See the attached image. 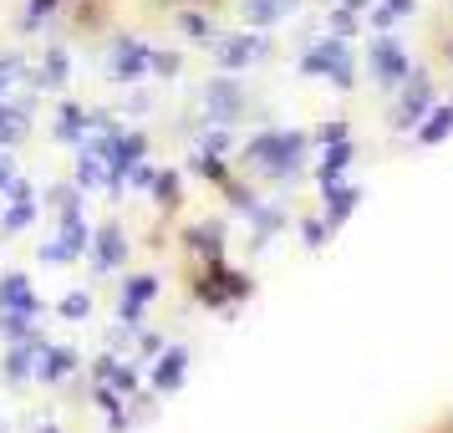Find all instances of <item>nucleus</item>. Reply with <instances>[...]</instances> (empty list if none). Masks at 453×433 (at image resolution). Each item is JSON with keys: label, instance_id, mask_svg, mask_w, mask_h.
Returning a JSON list of instances; mask_svg holds the SVG:
<instances>
[{"label": "nucleus", "instance_id": "nucleus-1", "mask_svg": "<svg viewBox=\"0 0 453 433\" xmlns=\"http://www.w3.org/2000/svg\"><path fill=\"white\" fill-rule=\"evenodd\" d=\"M311 143H316V138L301 133V128H260V133L240 148V164L255 168L270 184H296V179L306 174Z\"/></svg>", "mask_w": 453, "mask_h": 433}, {"label": "nucleus", "instance_id": "nucleus-2", "mask_svg": "<svg viewBox=\"0 0 453 433\" xmlns=\"http://www.w3.org/2000/svg\"><path fill=\"white\" fill-rule=\"evenodd\" d=\"M296 72L311 77V82L336 87V92H351V87H357V51H351L347 36H336V31H331V36H321V42H311L306 51H301Z\"/></svg>", "mask_w": 453, "mask_h": 433}, {"label": "nucleus", "instance_id": "nucleus-3", "mask_svg": "<svg viewBox=\"0 0 453 433\" xmlns=\"http://www.w3.org/2000/svg\"><path fill=\"white\" fill-rule=\"evenodd\" d=\"M188 296L204 311H229V306H240V301L255 296V275H250V270H234L225 255H219V260H204V266H199Z\"/></svg>", "mask_w": 453, "mask_h": 433}, {"label": "nucleus", "instance_id": "nucleus-4", "mask_svg": "<svg viewBox=\"0 0 453 433\" xmlns=\"http://www.w3.org/2000/svg\"><path fill=\"white\" fill-rule=\"evenodd\" d=\"M57 214H62V235H57V240H46V245H36V260H42V266H72L77 255L92 250V235H97V229L87 225L82 199H77V205H66V209H57Z\"/></svg>", "mask_w": 453, "mask_h": 433}, {"label": "nucleus", "instance_id": "nucleus-5", "mask_svg": "<svg viewBox=\"0 0 453 433\" xmlns=\"http://www.w3.org/2000/svg\"><path fill=\"white\" fill-rule=\"evenodd\" d=\"M433 103H438V87H433V77L412 66V77L397 87V103H392V112H388V128H392V133H412V128L433 112Z\"/></svg>", "mask_w": 453, "mask_h": 433}, {"label": "nucleus", "instance_id": "nucleus-6", "mask_svg": "<svg viewBox=\"0 0 453 433\" xmlns=\"http://www.w3.org/2000/svg\"><path fill=\"white\" fill-rule=\"evenodd\" d=\"M367 77L372 87H382V92H397V87L412 77V57L403 51V42L397 36H388V31H377L367 46Z\"/></svg>", "mask_w": 453, "mask_h": 433}, {"label": "nucleus", "instance_id": "nucleus-7", "mask_svg": "<svg viewBox=\"0 0 453 433\" xmlns=\"http://www.w3.org/2000/svg\"><path fill=\"white\" fill-rule=\"evenodd\" d=\"M153 77V46L138 36H112L107 42V82L118 87H138Z\"/></svg>", "mask_w": 453, "mask_h": 433}, {"label": "nucleus", "instance_id": "nucleus-8", "mask_svg": "<svg viewBox=\"0 0 453 433\" xmlns=\"http://www.w3.org/2000/svg\"><path fill=\"white\" fill-rule=\"evenodd\" d=\"M199 103H204V123H219V128H234L240 118H245V87H240V77H209L204 87H199Z\"/></svg>", "mask_w": 453, "mask_h": 433}, {"label": "nucleus", "instance_id": "nucleus-9", "mask_svg": "<svg viewBox=\"0 0 453 433\" xmlns=\"http://www.w3.org/2000/svg\"><path fill=\"white\" fill-rule=\"evenodd\" d=\"M158 290H164V281H158V275H148V270L127 275L123 286H118V327L138 336V331H143V311L158 301Z\"/></svg>", "mask_w": 453, "mask_h": 433}, {"label": "nucleus", "instance_id": "nucleus-10", "mask_svg": "<svg viewBox=\"0 0 453 433\" xmlns=\"http://www.w3.org/2000/svg\"><path fill=\"white\" fill-rule=\"evenodd\" d=\"M42 352H46V331L36 336H21V342H5V357H0V377L11 383V388H26L36 367H42Z\"/></svg>", "mask_w": 453, "mask_h": 433}, {"label": "nucleus", "instance_id": "nucleus-11", "mask_svg": "<svg viewBox=\"0 0 453 433\" xmlns=\"http://www.w3.org/2000/svg\"><path fill=\"white\" fill-rule=\"evenodd\" d=\"M265 51H270V36H260V31H234V36H219L214 42V62H219V72H245Z\"/></svg>", "mask_w": 453, "mask_h": 433}, {"label": "nucleus", "instance_id": "nucleus-12", "mask_svg": "<svg viewBox=\"0 0 453 433\" xmlns=\"http://www.w3.org/2000/svg\"><path fill=\"white\" fill-rule=\"evenodd\" d=\"M188 347H179V342H168L153 362H148V388L158 392V398H168V392H179L188 383Z\"/></svg>", "mask_w": 453, "mask_h": 433}, {"label": "nucleus", "instance_id": "nucleus-13", "mask_svg": "<svg viewBox=\"0 0 453 433\" xmlns=\"http://www.w3.org/2000/svg\"><path fill=\"white\" fill-rule=\"evenodd\" d=\"M97 123H103V112H97V107L77 103V97H62L57 123H51V138H57V143H87V138L97 133Z\"/></svg>", "mask_w": 453, "mask_h": 433}, {"label": "nucleus", "instance_id": "nucleus-14", "mask_svg": "<svg viewBox=\"0 0 453 433\" xmlns=\"http://www.w3.org/2000/svg\"><path fill=\"white\" fill-rule=\"evenodd\" d=\"M66 77H72V51L51 42V46L42 51V57H36V66H26L21 82L31 87V92H62Z\"/></svg>", "mask_w": 453, "mask_h": 433}, {"label": "nucleus", "instance_id": "nucleus-15", "mask_svg": "<svg viewBox=\"0 0 453 433\" xmlns=\"http://www.w3.org/2000/svg\"><path fill=\"white\" fill-rule=\"evenodd\" d=\"M362 199H367V189L351 184V179H336V184H321V214H326L331 229H342L362 209Z\"/></svg>", "mask_w": 453, "mask_h": 433}, {"label": "nucleus", "instance_id": "nucleus-16", "mask_svg": "<svg viewBox=\"0 0 453 433\" xmlns=\"http://www.w3.org/2000/svg\"><path fill=\"white\" fill-rule=\"evenodd\" d=\"M92 270L97 275H112V270H123V260H127V235H123V225L112 220V225H103L97 235H92Z\"/></svg>", "mask_w": 453, "mask_h": 433}, {"label": "nucleus", "instance_id": "nucleus-17", "mask_svg": "<svg viewBox=\"0 0 453 433\" xmlns=\"http://www.w3.org/2000/svg\"><path fill=\"white\" fill-rule=\"evenodd\" d=\"M225 220H199V225H188L184 229V255L188 260H199V266H204V260H219V255H225Z\"/></svg>", "mask_w": 453, "mask_h": 433}, {"label": "nucleus", "instance_id": "nucleus-18", "mask_svg": "<svg viewBox=\"0 0 453 433\" xmlns=\"http://www.w3.org/2000/svg\"><path fill=\"white\" fill-rule=\"evenodd\" d=\"M77 372H82V352L62 347V342H46L42 367H36V383H46V388H62L66 377H77Z\"/></svg>", "mask_w": 453, "mask_h": 433}, {"label": "nucleus", "instance_id": "nucleus-19", "mask_svg": "<svg viewBox=\"0 0 453 433\" xmlns=\"http://www.w3.org/2000/svg\"><path fill=\"white\" fill-rule=\"evenodd\" d=\"M0 311H26V316H36V321H42L46 301L36 296V286L26 281L21 270H5V275H0Z\"/></svg>", "mask_w": 453, "mask_h": 433}, {"label": "nucleus", "instance_id": "nucleus-20", "mask_svg": "<svg viewBox=\"0 0 453 433\" xmlns=\"http://www.w3.org/2000/svg\"><path fill=\"white\" fill-rule=\"evenodd\" d=\"M245 225H250V245H255V250H265L270 240H275V235H280V229L290 225L286 199H265V205L255 209V214H250Z\"/></svg>", "mask_w": 453, "mask_h": 433}, {"label": "nucleus", "instance_id": "nucleus-21", "mask_svg": "<svg viewBox=\"0 0 453 433\" xmlns=\"http://www.w3.org/2000/svg\"><path fill=\"white\" fill-rule=\"evenodd\" d=\"M31 103H36V92L21 97V103H5L0 97V148L26 143V133H31Z\"/></svg>", "mask_w": 453, "mask_h": 433}, {"label": "nucleus", "instance_id": "nucleus-22", "mask_svg": "<svg viewBox=\"0 0 453 433\" xmlns=\"http://www.w3.org/2000/svg\"><path fill=\"white\" fill-rule=\"evenodd\" d=\"M357 164V143L351 138H342V143H326L321 148V159H316V184H336V179H347V168Z\"/></svg>", "mask_w": 453, "mask_h": 433}, {"label": "nucleus", "instance_id": "nucleus-23", "mask_svg": "<svg viewBox=\"0 0 453 433\" xmlns=\"http://www.w3.org/2000/svg\"><path fill=\"white\" fill-rule=\"evenodd\" d=\"M449 138H453V103H433V112L412 128V143L438 148V143H449Z\"/></svg>", "mask_w": 453, "mask_h": 433}, {"label": "nucleus", "instance_id": "nucleus-24", "mask_svg": "<svg viewBox=\"0 0 453 433\" xmlns=\"http://www.w3.org/2000/svg\"><path fill=\"white\" fill-rule=\"evenodd\" d=\"M148 194H153L158 214H179V209H184V174H179V168H158L153 184H148Z\"/></svg>", "mask_w": 453, "mask_h": 433}, {"label": "nucleus", "instance_id": "nucleus-25", "mask_svg": "<svg viewBox=\"0 0 453 433\" xmlns=\"http://www.w3.org/2000/svg\"><path fill=\"white\" fill-rule=\"evenodd\" d=\"M188 174L204 179V184H214V189H225L229 179H234V168H229L225 153H209V148H199V143H194V153H188Z\"/></svg>", "mask_w": 453, "mask_h": 433}, {"label": "nucleus", "instance_id": "nucleus-26", "mask_svg": "<svg viewBox=\"0 0 453 433\" xmlns=\"http://www.w3.org/2000/svg\"><path fill=\"white\" fill-rule=\"evenodd\" d=\"M296 11V0H245L240 5V16H245L250 31H270V26H280Z\"/></svg>", "mask_w": 453, "mask_h": 433}, {"label": "nucleus", "instance_id": "nucleus-27", "mask_svg": "<svg viewBox=\"0 0 453 433\" xmlns=\"http://www.w3.org/2000/svg\"><path fill=\"white\" fill-rule=\"evenodd\" d=\"M77 184L82 189H103L107 194V164H103V153L87 148V143H77Z\"/></svg>", "mask_w": 453, "mask_h": 433}, {"label": "nucleus", "instance_id": "nucleus-28", "mask_svg": "<svg viewBox=\"0 0 453 433\" xmlns=\"http://www.w3.org/2000/svg\"><path fill=\"white\" fill-rule=\"evenodd\" d=\"M36 214H42V199H36V194H31V199H11V209L0 214V235H21V229H31Z\"/></svg>", "mask_w": 453, "mask_h": 433}, {"label": "nucleus", "instance_id": "nucleus-29", "mask_svg": "<svg viewBox=\"0 0 453 433\" xmlns=\"http://www.w3.org/2000/svg\"><path fill=\"white\" fill-rule=\"evenodd\" d=\"M179 31H184V42H194V46H214L219 42V31H214V21H209L204 11H179Z\"/></svg>", "mask_w": 453, "mask_h": 433}, {"label": "nucleus", "instance_id": "nucleus-30", "mask_svg": "<svg viewBox=\"0 0 453 433\" xmlns=\"http://www.w3.org/2000/svg\"><path fill=\"white\" fill-rule=\"evenodd\" d=\"M225 205H229V214H240V220H250V214H255V209L265 205V199H260V194H255L250 184H240V179H229V184H225Z\"/></svg>", "mask_w": 453, "mask_h": 433}, {"label": "nucleus", "instance_id": "nucleus-31", "mask_svg": "<svg viewBox=\"0 0 453 433\" xmlns=\"http://www.w3.org/2000/svg\"><path fill=\"white\" fill-rule=\"evenodd\" d=\"M36 316H26V311H0V336L5 342H21V336H36Z\"/></svg>", "mask_w": 453, "mask_h": 433}, {"label": "nucleus", "instance_id": "nucleus-32", "mask_svg": "<svg viewBox=\"0 0 453 433\" xmlns=\"http://www.w3.org/2000/svg\"><path fill=\"white\" fill-rule=\"evenodd\" d=\"M57 316L62 321H87L92 316V290H66L62 301H57Z\"/></svg>", "mask_w": 453, "mask_h": 433}, {"label": "nucleus", "instance_id": "nucleus-33", "mask_svg": "<svg viewBox=\"0 0 453 433\" xmlns=\"http://www.w3.org/2000/svg\"><path fill=\"white\" fill-rule=\"evenodd\" d=\"M107 383L123 392V398L143 392V388H138V383H143V372H138V357H133V362H127V357H118V367H112V377H107Z\"/></svg>", "mask_w": 453, "mask_h": 433}, {"label": "nucleus", "instance_id": "nucleus-34", "mask_svg": "<svg viewBox=\"0 0 453 433\" xmlns=\"http://www.w3.org/2000/svg\"><path fill=\"white\" fill-rule=\"evenodd\" d=\"M331 235H336V229L326 225V214H311V220H301V245H306V250H326Z\"/></svg>", "mask_w": 453, "mask_h": 433}, {"label": "nucleus", "instance_id": "nucleus-35", "mask_svg": "<svg viewBox=\"0 0 453 433\" xmlns=\"http://www.w3.org/2000/svg\"><path fill=\"white\" fill-rule=\"evenodd\" d=\"M331 31L351 42V36L362 31V11H357V5H347V0H336V11H331Z\"/></svg>", "mask_w": 453, "mask_h": 433}, {"label": "nucleus", "instance_id": "nucleus-36", "mask_svg": "<svg viewBox=\"0 0 453 433\" xmlns=\"http://www.w3.org/2000/svg\"><path fill=\"white\" fill-rule=\"evenodd\" d=\"M179 72H184V57L168 46H153V82H173Z\"/></svg>", "mask_w": 453, "mask_h": 433}, {"label": "nucleus", "instance_id": "nucleus-37", "mask_svg": "<svg viewBox=\"0 0 453 433\" xmlns=\"http://www.w3.org/2000/svg\"><path fill=\"white\" fill-rule=\"evenodd\" d=\"M57 5H62V0H26V11H21V31H26V36H31L36 26L51 21V11H57Z\"/></svg>", "mask_w": 453, "mask_h": 433}, {"label": "nucleus", "instance_id": "nucleus-38", "mask_svg": "<svg viewBox=\"0 0 453 433\" xmlns=\"http://www.w3.org/2000/svg\"><path fill=\"white\" fill-rule=\"evenodd\" d=\"M199 148H209V153H234V138H229V128H219V123H209L204 133H199Z\"/></svg>", "mask_w": 453, "mask_h": 433}, {"label": "nucleus", "instance_id": "nucleus-39", "mask_svg": "<svg viewBox=\"0 0 453 433\" xmlns=\"http://www.w3.org/2000/svg\"><path fill=\"white\" fill-rule=\"evenodd\" d=\"M21 77H26V62L16 57V51H5V57H0V97L21 82Z\"/></svg>", "mask_w": 453, "mask_h": 433}, {"label": "nucleus", "instance_id": "nucleus-40", "mask_svg": "<svg viewBox=\"0 0 453 433\" xmlns=\"http://www.w3.org/2000/svg\"><path fill=\"white\" fill-rule=\"evenodd\" d=\"M133 347H138V362H153V357H158V352L168 347V336H164V331H148V327H143Z\"/></svg>", "mask_w": 453, "mask_h": 433}, {"label": "nucleus", "instance_id": "nucleus-41", "mask_svg": "<svg viewBox=\"0 0 453 433\" xmlns=\"http://www.w3.org/2000/svg\"><path fill=\"white\" fill-rule=\"evenodd\" d=\"M82 194H87V189L77 184V179H66V184H57L51 194H46V205H51V209H66V205H77Z\"/></svg>", "mask_w": 453, "mask_h": 433}, {"label": "nucleus", "instance_id": "nucleus-42", "mask_svg": "<svg viewBox=\"0 0 453 433\" xmlns=\"http://www.w3.org/2000/svg\"><path fill=\"white\" fill-rule=\"evenodd\" d=\"M311 138H316V148H326V143H342V138H351V128L342 123V118H326V123L316 128Z\"/></svg>", "mask_w": 453, "mask_h": 433}, {"label": "nucleus", "instance_id": "nucleus-43", "mask_svg": "<svg viewBox=\"0 0 453 433\" xmlns=\"http://www.w3.org/2000/svg\"><path fill=\"white\" fill-rule=\"evenodd\" d=\"M153 174H158V168L148 164V159H143V164H133V174H127V189H138V194H148V184H153Z\"/></svg>", "mask_w": 453, "mask_h": 433}, {"label": "nucleus", "instance_id": "nucleus-44", "mask_svg": "<svg viewBox=\"0 0 453 433\" xmlns=\"http://www.w3.org/2000/svg\"><path fill=\"white\" fill-rule=\"evenodd\" d=\"M11 179H16V159H11V148H0V199H5Z\"/></svg>", "mask_w": 453, "mask_h": 433}, {"label": "nucleus", "instance_id": "nucleus-45", "mask_svg": "<svg viewBox=\"0 0 453 433\" xmlns=\"http://www.w3.org/2000/svg\"><path fill=\"white\" fill-rule=\"evenodd\" d=\"M367 16H372V31H392V26H397V16H392L388 5H372Z\"/></svg>", "mask_w": 453, "mask_h": 433}, {"label": "nucleus", "instance_id": "nucleus-46", "mask_svg": "<svg viewBox=\"0 0 453 433\" xmlns=\"http://www.w3.org/2000/svg\"><path fill=\"white\" fill-rule=\"evenodd\" d=\"M382 5H388L392 16H397V21H403V16H412V11H418V0H382Z\"/></svg>", "mask_w": 453, "mask_h": 433}, {"label": "nucleus", "instance_id": "nucleus-47", "mask_svg": "<svg viewBox=\"0 0 453 433\" xmlns=\"http://www.w3.org/2000/svg\"><path fill=\"white\" fill-rule=\"evenodd\" d=\"M36 433H66V429H57V423H51V418H46V423H36Z\"/></svg>", "mask_w": 453, "mask_h": 433}, {"label": "nucleus", "instance_id": "nucleus-48", "mask_svg": "<svg viewBox=\"0 0 453 433\" xmlns=\"http://www.w3.org/2000/svg\"><path fill=\"white\" fill-rule=\"evenodd\" d=\"M449 62H453V42H449Z\"/></svg>", "mask_w": 453, "mask_h": 433}, {"label": "nucleus", "instance_id": "nucleus-49", "mask_svg": "<svg viewBox=\"0 0 453 433\" xmlns=\"http://www.w3.org/2000/svg\"><path fill=\"white\" fill-rule=\"evenodd\" d=\"M184 5H199V0H184Z\"/></svg>", "mask_w": 453, "mask_h": 433}, {"label": "nucleus", "instance_id": "nucleus-50", "mask_svg": "<svg viewBox=\"0 0 453 433\" xmlns=\"http://www.w3.org/2000/svg\"><path fill=\"white\" fill-rule=\"evenodd\" d=\"M0 433H11V429H5V423H0Z\"/></svg>", "mask_w": 453, "mask_h": 433}, {"label": "nucleus", "instance_id": "nucleus-51", "mask_svg": "<svg viewBox=\"0 0 453 433\" xmlns=\"http://www.w3.org/2000/svg\"><path fill=\"white\" fill-rule=\"evenodd\" d=\"M449 433H453V429H449Z\"/></svg>", "mask_w": 453, "mask_h": 433}]
</instances>
